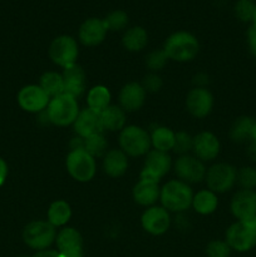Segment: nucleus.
I'll use <instances>...</instances> for the list:
<instances>
[{
  "label": "nucleus",
  "mask_w": 256,
  "mask_h": 257,
  "mask_svg": "<svg viewBox=\"0 0 256 257\" xmlns=\"http://www.w3.org/2000/svg\"><path fill=\"white\" fill-rule=\"evenodd\" d=\"M163 50L168 59L176 62H190L200 50V44L195 35L188 32H176L167 38Z\"/></svg>",
  "instance_id": "f257e3e1"
},
{
  "label": "nucleus",
  "mask_w": 256,
  "mask_h": 257,
  "mask_svg": "<svg viewBox=\"0 0 256 257\" xmlns=\"http://www.w3.org/2000/svg\"><path fill=\"white\" fill-rule=\"evenodd\" d=\"M160 198L167 211L182 212L192 205L193 193L188 183L181 180H173L163 186Z\"/></svg>",
  "instance_id": "f03ea898"
},
{
  "label": "nucleus",
  "mask_w": 256,
  "mask_h": 257,
  "mask_svg": "<svg viewBox=\"0 0 256 257\" xmlns=\"http://www.w3.org/2000/svg\"><path fill=\"white\" fill-rule=\"evenodd\" d=\"M79 112V105L75 98L68 94H60L50 99L47 115L50 123L59 127H65L75 122Z\"/></svg>",
  "instance_id": "7ed1b4c3"
},
{
  "label": "nucleus",
  "mask_w": 256,
  "mask_h": 257,
  "mask_svg": "<svg viewBox=\"0 0 256 257\" xmlns=\"http://www.w3.org/2000/svg\"><path fill=\"white\" fill-rule=\"evenodd\" d=\"M226 242L240 252L251 250L256 245V217L231 225L226 232Z\"/></svg>",
  "instance_id": "20e7f679"
},
{
  "label": "nucleus",
  "mask_w": 256,
  "mask_h": 257,
  "mask_svg": "<svg viewBox=\"0 0 256 257\" xmlns=\"http://www.w3.org/2000/svg\"><path fill=\"white\" fill-rule=\"evenodd\" d=\"M120 150L127 156L138 157L147 155L151 148V136L147 131L137 125H128L120 131Z\"/></svg>",
  "instance_id": "39448f33"
},
{
  "label": "nucleus",
  "mask_w": 256,
  "mask_h": 257,
  "mask_svg": "<svg viewBox=\"0 0 256 257\" xmlns=\"http://www.w3.org/2000/svg\"><path fill=\"white\" fill-rule=\"evenodd\" d=\"M57 238L55 227L48 221H33L25 226L23 240L29 247L43 251L49 247Z\"/></svg>",
  "instance_id": "423d86ee"
},
{
  "label": "nucleus",
  "mask_w": 256,
  "mask_h": 257,
  "mask_svg": "<svg viewBox=\"0 0 256 257\" xmlns=\"http://www.w3.org/2000/svg\"><path fill=\"white\" fill-rule=\"evenodd\" d=\"M67 170L78 182H89L97 170L95 160L84 150H73L67 157Z\"/></svg>",
  "instance_id": "0eeeda50"
},
{
  "label": "nucleus",
  "mask_w": 256,
  "mask_h": 257,
  "mask_svg": "<svg viewBox=\"0 0 256 257\" xmlns=\"http://www.w3.org/2000/svg\"><path fill=\"white\" fill-rule=\"evenodd\" d=\"M78 54L79 50L77 42L69 35H60L50 43L49 57L59 67L67 68L75 64Z\"/></svg>",
  "instance_id": "6e6552de"
},
{
  "label": "nucleus",
  "mask_w": 256,
  "mask_h": 257,
  "mask_svg": "<svg viewBox=\"0 0 256 257\" xmlns=\"http://www.w3.org/2000/svg\"><path fill=\"white\" fill-rule=\"evenodd\" d=\"M237 171L227 163L213 165L206 172V182L208 188L215 193H223L230 190L236 182Z\"/></svg>",
  "instance_id": "1a4fd4ad"
},
{
  "label": "nucleus",
  "mask_w": 256,
  "mask_h": 257,
  "mask_svg": "<svg viewBox=\"0 0 256 257\" xmlns=\"http://www.w3.org/2000/svg\"><path fill=\"white\" fill-rule=\"evenodd\" d=\"M171 165L172 162L167 152H161L157 150L150 151L146 156L145 168L141 172V178L160 182L161 178L170 171Z\"/></svg>",
  "instance_id": "9d476101"
},
{
  "label": "nucleus",
  "mask_w": 256,
  "mask_h": 257,
  "mask_svg": "<svg viewBox=\"0 0 256 257\" xmlns=\"http://www.w3.org/2000/svg\"><path fill=\"white\" fill-rule=\"evenodd\" d=\"M49 102L50 97L43 90L40 85H25L18 93V103H19L22 109H24L25 112H42L43 109L48 108Z\"/></svg>",
  "instance_id": "9b49d317"
},
{
  "label": "nucleus",
  "mask_w": 256,
  "mask_h": 257,
  "mask_svg": "<svg viewBox=\"0 0 256 257\" xmlns=\"http://www.w3.org/2000/svg\"><path fill=\"white\" fill-rule=\"evenodd\" d=\"M175 172L181 181L186 183H196L206 177V168L202 161L193 156L183 155L176 161Z\"/></svg>",
  "instance_id": "f8f14e48"
},
{
  "label": "nucleus",
  "mask_w": 256,
  "mask_h": 257,
  "mask_svg": "<svg viewBox=\"0 0 256 257\" xmlns=\"http://www.w3.org/2000/svg\"><path fill=\"white\" fill-rule=\"evenodd\" d=\"M142 227L151 235H162L170 228L171 217L168 211L165 207H150L143 212L142 218Z\"/></svg>",
  "instance_id": "ddd939ff"
},
{
  "label": "nucleus",
  "mask_w": 256,
  "mask_h": 257,
  "mask_svg": "<svg viewBox=\"0 0 256 257\" xmlns=\"http://www.w3.org/2000/svg\"><path fill=\"white\" fill-rule=\"evenodd\" d=\"M231 212L238 221H247L256 217V192L241 190L231 201Z\"/></svg>",
  "instance_id": "4468645a"
},
{
  "label": "nucleus",
  "mask_w": 256,
  "mask_h": 257,
  "mask_svg": "<svg viewBox=\"0 0 256 257\" xmlns=\"http://www.w3.org/2000/svg\"><path fill=\"white\" fill-rule=\"evenodd\" d=\"M187 109L193 117L203 118L208 115L213 107V97L210 90L197 87L191 90L186 99Z\"/></svg>",
  "instance_id": "2eb2a0df"
},
{
  "label": "nucleus",
  "mask_w": 256,
  "mask_h": 257,
  "mask_svg": "<svg viewBox=\"0 0 256 257\" xmlns=\"http://www.w3.org/2000/svg\"><path fill=\"white\" fill-rule=\"evenodd\" d=\"M73 124H74V130L77 135L82 138H87L89 136L103 132L100 113L97 112V110L90 109V108H85V109L80 110Z\"/></svg>",
  "instance_id": "dca6fc26"
},
{
  "label": "nucleus",
  "mask_w": 256,
  "mask_h": 257,
  "mask_svg": "<svg viewBox=\"0 0 256 257\" xmlns=\"http://www.w3.org/2000/svg\"><path fill=\"white\" fill-rule=\"evenodd\" d=\"M107 32L108 30L103 19L89 18L82 23L78 35H79V40L82 44L87 45V47H95L104 40Z\"/></svg>",
  "instance_id": "f3484780"
},
{
  "label": "nucleus",
  "mask_w": 256,
  "mask_h": 257,
  "mask_svg": "<svg viewBox=\"0 0 256 257\" xmlns=\"http://www.w3.org/2000/svg\"><path fill=\"white\" fill-rule=\"evenodd\" d=\"M193 152L198 160L212 161L220 153V141L213 133L202 132L193 138Z\"/></svg>",
  "instance_id": "a211bd4d"
},
{
  "label": "nucleus",
  "mask_w": 256,
  "mask_h": 257,
  "mask_svg": "<svg viewBox=\"0 0 256 257\" xmlns=\"http://www.w3.org/2000/svg\"><path fill=\"white\" fill-rule=\"evenodd\" d=\"M63 80H64V90L63 94H68L75 98L83 94L85 89V73L80 65L77 63L70 67L64 68L63 72Z\"/></svg>",
  "instance_id": "6ab92c4d"
},
{
  "label": "nucleus",
  "mask_w": 256,
  "mask_h": 257,
  "mask_svg": "<svg viewBox=\"0 0 256 257\" xmlns=\"http://www.w3.org/2000/svg\"><path fill=\"white\" fill-rule=\"evenodd\" d=\"M146 99V90L140 83H128L120 89V108L127 112H135L143 105Z\"/></svg>",
  "instance_id": "aec40b11"
},
{
  "label": "nucleus",
  "mask_w": 256,
  "mask_h": 257,
  "mask_svg": "<svg viewBox=\"0 0 256 257\" xmlns=\"http://www.w3.org/2000/svg\"><path fill=\"white\" fill-rule=\"evenodd\" d=\"M161 190L158 182L142 180L138 181L133 188V198L141 206H152L160 198Z\"/></svg>",
  "instance_id": "412c9836"
},
{
  "label": "nucleus",
  "mask_w": 256,
  "mask_h": 257,
  "mask_svg": "<svg viewBox=\"0 0 256 257\" xmlns=\"http://www.w3.org/2000/svg\"><path fill=\"white\" fill-rule=\"evenodd\" d=\"M103 168L110 177H120L128 168L127 155L122 150H112L105 153Z\"/></svg>",
  "instance_id": "4be33fe9"
},
{
  "label": "nucleus",
  "mask_w": 256,
  "mask_h": 257,
  "mask_svg": "<svg viewBox=\"0 0 256 257\" xmlns=\"http://www.w3.org/2000/svg\"><path fill=\"white\" fill-rule=\"evenodd\" d=\"M58 251L60 253L70 252V251L83 250V238L78 230L73 227H65L60 231L55 238Z\"/></svg>",
  "instance_id": "5701e85b"
},
{
  "label": "nucleus",
  "mask_w": 256,
  "mask_h": 257,
  "mask_svg": "<svg viewBox=\"0 0 256 257\" xmlns=\"http://www.w3.org/2000/svg\"><path fill=\"white\" fill-rule=\"evenodd\" d=\"M102 117L103 130L108 131H122L125 124V113L118 105H109L103 112H100Z\"/></svg>",
  "instance_id": "b1692460"
},
{
  "label": "nucleus",
  "mask_w": 256,
  "mask_h": 257,
  "mask_svg": "<svg viewBox=\"0 0 256 257\" xmlns=\"http://www.w3.org/2000/svg\"><path fill=\"white\" fill-rule=\"evenodd\" d=\"M123 47L130 52H140L147 45L148 34L142 27L130 28L122 38Z\"/></svg>",
  "instance_id": "393cba45"
},
{
  "label": "nucleus",
  "mask_w": 256,
  "mask_h": 257,
  "mask_svg": "<svg viewBox=\"0 0 256 257\" xmlns=\"http://www.w3.org/2000/svg\"><path fill=\"white\" fill-rule=\"evenodd\" d=\"M192 206L196 212L201 213V215H210V213L215 212L217 208L218 198L216 193L211 190L200 191L193 196Z\"/></svg>",
  "instance_id": "a878e982"
},
{
  "label": "nucleus",
  "mask_w": 256,
  "mask_h": 257,
  "mask_svg": "<svg viewBox=\"0 0 256 257\" xmlns=\"http://www.w3.org/2000/svg\"><path fill=\"white\" fill-rule=\"evenodd\" d=\"M72 217V208L68 202L58 200L49 206L48 210V222L52 223L54 227L64 226Z\"/></svg>",
  "instance_id": "bb28decb"
},
{
  "label": "nucleus",
  "mask_w": 256,
  "mask_h": 257,
  "mask_svg": "<svg viewBox=\"0 0 256 257\" xmlns=\"http://www.w3.org/2000/svg\"><path fill=\"white\" fill-rule=\"evenodd\" d=\"M88 108L97 112H103L110 103V92L104 85H95L88 92Z\"/></svg>",
  "instance_id": "cd10ccee"
},
{
  "label": "nucleus",
  "mask_w": 256,
  "mask_h": 257,
  "mask_svg": "<svg viewBox=\"0 0 256 257\" xmlns=\"http://www.w3.org/2000/svg\"><path fill=\"white\" fill-rule=\"evenodd\" d=\"M151 145L155 150L168 153L175 146V133L167 127H157L151 135Z\"/></svg>",
  "instance_id": "c85d7f7f"
},
{
  "label": "nucleus",
  "mask_w": 256,
  "mask_h": 257,
  "mask_svg": "<svg viewBox=\"0 0 256 257\" xmlns=\"http://www.w3.org/2000/svg\"><path fill=\"white\" fill-rule=\"evenodd\" d=\"M40 87L50 97V99L63 94L64 90V80L63 75L55 72H47L40 77Z\"/></svg>",
  "instance_id": "c756f323"
},
{
  "label": "nucleus",
  "mask_w": 256,
  "mask_h": 257,
  "mask_svg": "<svg viewBox=\"0 0 256 257\" xmlns=\"http://www.w3.org/2000/svg\"><path fill=\"white\" fill-rule=\"evenodd\" d=\"M253 124H255V120L251 119L250 117H240L238 119H236L231 128V138L235 142H243V141L248 140L251 138Z\"/></svg>",
  "instance_id": "7c9ffc66"
},
{
  "label": "nucleus",
  "mask_w": 256,
  "mask_h": 257,
  "mask_svg": "<svg viewBox=\"0 0 256 257\" xmlns=\"http://www.w3.org/2000/svg\"><path fill=\"white\" fill-rule=\"evenodd\" d=\"M83 140H84V151L89 153L93 158L100 157L104 153H107L105 151H107L108 145L102 133L89 136V137L83 138Z\"/></svg>",
  "instance_id": "2f4dec72"
},
{
  "label": "nucleus",
  "mask_w": 256,
  "mask_h": 257,
  "mask_svg": "<svg viewBox=\"0 0 256 257\" xmlns=\"http://www.w3.org/2000/svg\"><path fill=\"white\" fill-rule=\"evenodd\" d=\"M103 22H104L107 30L118 32V30H122L127 27L128 15L123 10H113L103 19Z\"/></svg>",
  "instance_id": "473e14b6"
},
{
  "label": "nucleus",
  "mask_w": 256,
  "mask_h": 257,
  "mask_svg": "<svg viewBox=\"0 0 256 257\" xmlns=\"http://www.w3.org/2000/svg\"><path fill=\"white\" fill-rule=\"evenodd\" d=\"M256 13V4L253 0H238L235 5V14L242 22L252 20Z\"/></svg>",
  "instance_id": "72a5a7b5"
},
{
  "label": "nucleus",
  "mask_w": 256,
  "mask_h": 257,
  "mask_svg": "<svg viewBox=\"0 0 256 257\" xmlns=\"http://www.w3.org/2000/svg\"><path fill=\"white\" fill-rule=\"evenodd\" d=\"M236 181L243 190H252L256 187V170L252 167L241 168L236 176Z\"/></svg>",
  "instance_id": "f704fd0d"
},
{
  "label": "nucleus",
  "mask_w": 256,
  "mask_h": 257,
  "mask_svg": "<svg viewBox=\"0 0 256 257\" xmlns=\"http://www.w3.org/2000/svg\"><path fill=\"white\" fill-rule=\"evenodd\" d=\"M193 147V138L191 137L188 133L186 132H178L175 133V146H173V151L176 153H180L181 156L187 155L190 150Z\"/></svg>",
  "instance_id": "c9c22d12"
},
{
  "label": "nucleus",
  "mask_w": 256,
  "mask_h": 257,
  "mask_svg": "<svg viewBox=\"0 0 256 257\" xmlns=\"http://www.w3.org/2000/svg\"><path fill=\"white\" fill-rule=\"evenodd\" d=\"M168 57L166 54V52L163 49L161 50H153L150 54L147 55V59H146V65L150 68L151 70L156 72V70L162 69L163 67L167 63Z\"/></svg>",
  "instance_id": "e433bc0d"
},
{
  "label": "nucleus",
  "mask_w": 256,
  "mask_h": 257,
  "mask_svg": "<svg viewBox=\"0 0 256 257\" xmlns=\"http://www.w3.org/2000/svg\"><path fill=\"white\" fill-rule=\"evenodd\" d=\"M231 252V247L226 241L215 240L211 241L207 246L208 257H228Z\"/></svg>",
  "instance_id": "4c0bfd02"
},
{
  "label": "nucleus",
  "mask_w": 256,
  "mask_h": 257,
  "mask_svg": "<svg viewBox=\"0 0 256 257\" xmlns=\"http://www.w3.org/2000/svg\"><path fill=\"white\" fill-rule=\"evenodd\" d=\"M142 87L146 92H158L162 88V79L156 74H148L143 80Z\"/></svg>",
  "instance_id": "58836bf2"
},
{
  "label": "nucleus",
  "mask_w": 256,
  "mask_h": 257,
  "mask_svg": "<svg viewBox=\"0 0 256 257\" xmlns=\"http://www.w3.org/2000/svg\"><path fill=\"white\" fill-rule=\"evenodd\" d=\"M247 38H248V45H250L251 52H252V54L256 57V28L255 27H251L250 29H248Z\"/></svg>",
  "instance_id": "ea45409f"
},
{
  "label": "nucleus",
  "mask_w": 256,
  "mask_h": 257,
  "mask_svg": "<svg viewBox=\"0 0 256 257\" xmlns=\"http://www.w3.org/2000/svg\"><path fill=\"white\" fill-rule=\"evenodd\" d=\"M8 177V165L2 157H0V186H3Z\"/></svg>",
  "instance_id": "a19ab883"
},
{
  "label": "nucleus",
  "mask_w": 256,
  "mask_h": 257,
  "mask_svg": "<svg viewBox=\"0 0 256 257\" xmlns=\"http://www.w3.org/2000/svg\"><path fill=\"white\" fill-rule=\"evenodd\" d=\"M33 257H62L59 251H53V250H43L39 252L35 253Z\"/></svg>",
  "instance_id": "79ce46f5"
},
{
  "label": "nucleus",
  "mask_w": 256,
  "mask_h": 257,
  "mask_svg": "<svg viewBox=\"0 0 256 257\" xmlns=\"http://www.w3.org/2000/svg\"><path fill=\"white\" fill-rule=\"evenodd\" d=\"M60 255H62V257H83V250L70 251V252H64V253H60Z\"/></svg>",
  "instance_id": "37998d69"
},
{
  "label": "nucleus",
  "mask_w": 256,
  "mask_h": 257,
  "mask_svg": "<svg viewBox=\"0 0 256 257\" xmlns=\"http://www.w3.org/2000/svg\"><path fill=\"white\" fill-rule=\"evenodd\" d=\"M251 140H252L253 143H256V122H255V124H253L252 133H251Z\"/></svg>",
  "instance_id": "c03bdc74"
},
{
  "label": "nucleus",
  "mask_w": 256,
  "mask_h": 257,
  "mask_svg": "<svg viewBox=\"0 0 256 257\" xmlns=\"http://www.w3.org/2000/svg\"><path fill=\"white\" fill-rule=\"evenodd\" d=\"M252 22H253L252 27L256 28V13H255V15H253V18H252Z\"/></svg>",
  "instance_id": "a18cd8bd"
}]
</instances>
